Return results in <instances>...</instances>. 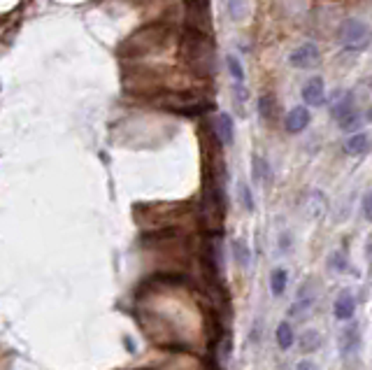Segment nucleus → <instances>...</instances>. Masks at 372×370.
I'll return each mask as SVG.
<instances>
[{
	"label": "nucleus",
	"mask_w": 372,
	"mask_h": 370,
	"mask_svg": "<svg viewBox=\"0 0 372 370\" xmlns=\"http://www.w3.org/2000/svg\"><path fill=\"white\" fill-rule=\"evenodd\" d=\"M289 289V270L287 268H275L270 273V294L279 298V296H284Z\"/></svg>",
	"instance_id": "obj_12"
},
{
	"label": "nucleus",
	"mask_w": 372,
	"mask_h": 370,
	"mask_svg": "<svg viewBox=\"0 0 372 370\" xmlns=\"http://www.w3.org/2000/svg\"><path fill=\"white\" fill-rule=\"evenodd\" d=\"M275 340H277V347L282 349V352H289L291 347L296 345L298 335L294 331V326H291V321H279L277 328H275Z\"/></svg>",
	"instance_id": "obj_9"
},
{
	"label": "nucleus",
	"mask_w": 372,
	"mask_h": 370,
	"mask_svg": "<svg viewBox=\"0 0 372 370\" xmlns=\"http://www.w3.org/2000/svg\"><path fill=\"white\" fill-rule=\"evenodd\" d=\"M217 135L226 147H230L232 140H235V126H232V117L230 115H219L217 117Z\"/></svg>",
	"instance_id": "obj_10"
},
{
	"label": "nucleus",
	"mask_w": 372,
	"mask_h": 370,
	"mask_svg": "<svg viewBox=\"0 0 372 370\" xmlns=\"http://www.w3.org/2000/svg\"><path fill=\"white\" fill-rule=\"evenodd\" d=\"M228 15H230V19L240 22L244 17V0H228Z\"/></svg>",
	"instance_id": "obj_21"
},
{
	"label": "nucleus",
	"mask_w": 372,
	"mask_h": 370,
	"mask_svg": "<svg viewBox=\"0 0 372 370\" xmlns=\"http://www.w3.org/2000/svg\"><path fill=\"white\" fill-rule=\"evenodd\" d=\"M316 61H319V49H316L314 42L301 44V47L291 51V56H289V63L294 65V68H301V70L312 68V65H316Z\"/></svg>",
	"instance_id": "obj_6"
},
{
	"label": "nucleus",
	"mask_w": 372,
	"mask_h": 370,
	"mask_svg": "<svg viewBox=\"0 0 372 370\" xmlns=\"http://www.w3.org/2000/svg\"><path fill=\"white\" fill-rule=\"evenodd\" d=\"M298 349H301L303 354H314L319 347H321V335H319L314 328H307V331H303L298 335Z\"/></svg>",
	"instance_id": "obj_13"
},
{
	"label": "nucleus",
	"mask_w": 372,
	"mask_h": 370,
	"mask_svg": "<svg viewBox=\"0 0 372 370\" xmlns=\"http://www.w3.org/2000/svg\"><path fill=\"white\" fill-rule=\"evenodd\" d=\"M363 217L368 221H372V191H368L363 198Z\"/></svg>",
	"instance_id": "obj_22"
},
{
	"label": "nucleus",
	"mask_w": 372,
	"mask_h": 370,
	"mask_svg": "<svg viewBox=\"0 0 372 370\" xmlns=\"http://www.w3.org/2000/svg\"><path fill=\"white\" fill-rule=\"evenodd\" d=\"M368 144H370V137L368 133H351L347 140H344V151H347L349 156H361L368 151Z\"/></svg>",
	"instance_id": "obj_11"
},
{
	"label": "nucleus",
	"mask_w": 372,
	"mask_h": 370,
	"mask_svg": "<svg viewBox=\"0 0 372 370\" xmlns=\"http://www.w3.org/2000/svg\"><path fill=\"white\" fill-rule=\"evenodd\" d=\"M354 110V98H351L349 91H340V94L335 96L333 105H330V112H333V117L340 121V119L347 115V112Z\"/></svg>",
	"instance_id": "obj_14"
},
{
	"label": "nucleus",
	"mask_w": 372,
	"mask_h": 370,
	"mask_svg": "<svg viewBox=\"0 0 372 370\" xmlns=\"http://www.w3.org/2000/svg\"><path fill=\"white\" fill-rule=\"evenodd\" d=\"M356 314V296L349 289H342L333 301V317L337 321H351Z\"/></svg>",
	"instance_id": "obj_5"
},
{
	"label": "nucleus",
	"mask_w": 372,
	"mask_h": 370,
	"mask_svg": "<svg viewBox=\"0 0 372 370\" xmlns=\"http://www.w3.org/2000/svg\"><path fill=\"white\" fill-rule=\"evenodd\" d=\"M270 108H272V101H270L268 96H263L261 103H258V110H261V115H263L265 119H270Z\"/></svg>",
	"instance_id": "obj_23"
},
{
	"label": "nucleus",
	"mask_w": 372,
	"mask_h": 370,
	"mask_svg": "<svg viewBox=\"0 0 372 370\" xmlns=\"http://www.w3.org/2000/svg\"><path fill=\"white\" fill-rule=\"evenodd\" d=\"M363 345V333H361V326L354 321V323H349L347 321V326L342 328V333H340V354L344 356V359H349V356H354L358 354V349H361Z\"/></svg>",
	"instance_id": "obj_4"
},
{
	"label": "nucleus",
	"mask_w": 372,
	"mask_h": 370,
	"mask_svg": "<svg viewBox=\"0 0 372 370\" xmlns=\"http://www.w3.org/2000/svg\"><path fill=\"white\" fill-rule=\"evenodd\" d=\"M337 124H340L342 131H349V133H354V128L361 126V115H358L356 110H351V112H347V115H344Z\"/></svg>",
	"instance_id": "obj_20"
},
{
	"label": "nucleus",
	"mask_w": 372,
	"mask_h": 370,
	"mask_svg": "<svg viewBox=\"0 0 372 370\" xmlns=\"http://www.w3.org/2000/svg\"><path fill=\"white\" fill-rule=\"evenodd\" d=\"M314 308H316V284L314 280H305L298 289L294 303L289 308V317L291 319H298V321H305L314 314Z\"/></svg>",
	"instance_id": "obj_3"
},
{
	"label": "nucleus",
	"mask_w": 372,
	"mask_h": 370,
	"mask_svg": "<svg viewBox=\"0 0 372 370\" xmlns=\"http://www.w3.org/2000/svg\"><path fill=\"white\" fill-rule=\"evenodd\" d=\"M303 101L312 105V108H319V105L326 103V84L321 77H312L307 84L303 87Z\"/></svg>",
	"instance_id": "obj_7"
},
{
	"label": "nucleus",
	"mask_w": 372,
	"mask_h": 370,
	"mask_svg": "<svg viewBox=\"0 0 372 370\" xmlns=\"http://www.w3.org/2000/svg\"><path fill=\"white\" fill-rule=\"evenodd\" d=\"M310 110L307 108H294L284 119V126H287L289 133H303L305 128L310 126Z\"/></svg>",
	"instance_id": "obj_8"
},
{
	"label": "nucleus",
	"mask_w": 372,
	"mask_h": 370,
	"mask_svg": "<svg viewBox=\"0 0 372 370\" xmlns=\"http://www.w3.org/2000/svg\"><path fill=\"white\" fill-rule=\"evenodd\" d=\"M237 196H240L242 208L247 210V212H254L256 203H254V194H251V189H249L247 182H240V184H237Z\"/></svg>",
	"instance_id": "obj_18"
},
{
	"label": "nucleus",
	"mask_w": 372,
	"mask_h": 370,
	"mask_svg": "<svg viewBox=\"0 0 372 370\" xmlns=\"http://www.w3.org/2000/svg\"><path fill=\"white\" fill-rule=\"evenodd\" d=\"M368 121H372V108H370V112H368Z\"/></svg>",
	"instance_id": "obj_25"
},
{
	"label": "nucleus",
	"mask_w": 372,
	"mask_h": 370,
	"mask_svg": "<svg viewBox=\"0 0 372 370\" xmlns=\"http://www.w3.org/2000/svg\"><path fill=\"white\" fill-rule=\"evenodd\" d=\"M326 268L330 270V273H347L349 270V259H347V254L344 252H330L328 256V261H326Z\"/></svg>",
	"instance_id": "obj_16"
},
{
	"label": "nucleus",
	"mask_w": 372,
	"mask_h": 370,
	"mask_svg": "<svg viewBox=\"0 0 372 370\" xmlns=\"http://www.w3.org/2000/svg\"><path fill=\"white\" fill-rule=\"evenodd\" d=\"M254 180L258 184H268L270 182V166H268V161L265 158H258L254 156Z\"/></svg>",
	"instance_id": "obj_19"
},
{
	"label": "nucleus",
	"mask_w": 372,
	"mask_h": 370,
	"mask_svg": "<svg viewBox=\"0 0 372 370\" xmlns=\"http://www.w3.org/2000/svg\"><path fill=\"white\" fill-rule=\"evenodd\" d=\"M337 35H340L342 47L354 49V51H361L372 42V33L368 28V24L358 22V19H347V22H342Z\"/></svg>",
	"instance_id": "obj_2"
},
{
	"label": "nucleus",
	"mask_w": 372,
	"mask_h": 370,
	"mask_svg": "<svg viewBox=\"0 0 372 370\" xmlns=\"http://www.w3.org/2000/svg\"><path fill=\"white\" fill-rule=\"evenodd\" d=\"M226 68H228L232 82H235V84H244V77H247V75H244V68H242L240 58L228 54V56H226Z\"/></svg>",
	"instance_id": "obj_17"
},
{
	"label": "nucleus",
	"mask_w": 372,
	"mask_h": 370,
	"mask_svg": "<svg viewBox=\"0 0 372 370\" xmlns=\"http://www.w3.org/2000/svg\"><path fill=\"white\" fill-rule=\"evenodd\" d=\"M186 61L201 77H210L214 72V49L203 31L191 28L186 33Z\"/></svg>",
	"instance_id": "obj_1"
},
{
	"label": "nucleus",
	"mask_w": 372,
	"mask_h": 370,
	"mask_svg": "<svg viewBox=\"0 0 372 370\" xmlns=\"http://www.w3.org/2000/svg\"><path fill=\"white\" fill-rule=\"evenodd\" d=\"M232 256H235V261H237V266H242V268H249V263H251V252H249V244L244 242V240H232Z\"/></svg>",
	"instance_id": "obj_15"
},
{
	"label": "nucleus",
	"mask_w": 372,
	"mask_h": 370,
	"mask_svg": "<svg viewBox=\"0 0 372 370\" xmlns=\"http://www.w3.org/2000/svg\"><path fill=\"white\" fill-rule=\"evenodd\" d=\"M294 370H319V366L312 359H303V361H298L296 363V368Z\"/></svg>",
	"instance_id": "obj_24"
}]
</instances>
